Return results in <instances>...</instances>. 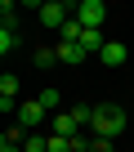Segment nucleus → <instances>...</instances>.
Masks as SVG:
<instances>
[{"mask_svg":"<svg viewBox=\"0 0 134 152\" xmlns=\"http://www.w3.org/2000/svg\"><path fill=\"white\" fill-rule=\"evenodd\" d=\"M125 125H130V116H125V107H116V103H94V121H90V130H94V139H121L125 134Z\"/></svg>","mask_w":134,"mask_h":152,"instance_id":"nucleus-1","label":"nucleus"},{"mask_svg":"<svg viewBox=\"0 0 134 152\" xmlns=\"http://www.w3.org/2000/svg\"><path fill=\"white\" fill-rule=\"evenodd\" d=\"M36 14H40V23H45V27L63 31V23H72V18H76V5H67V0H49V5H40Z\"/></svg>","mask_w":134,"mask_h":152,"instance_id":"nucleus-2","label":"nucleus"},{"mask_svg":"<svg viewBox=\"0 0 134 152\" xmlns=\"http://www.w3.org/2000/svg\"><path fill=\"white\" fill-rule=\"evenodd\" d=\"M85 125H81V116L72 112V107H63V112H54L49 116V134H58V139H76Z\"/></svg>","mask_w":134,"mask_h":152,"instance_id":"nucleus-3","label":"nucleus"},{"mask_svg":"<svg viewBox=\"0 0 134 152\" xmlns=\"http://www.w3.org/2000/svg\"><path fill=\"white\" fill-rule=\"evenodd\" d=\"M76 18H81V27L103 31V23H107V5H103V0H81V5H76Z\"/></svg>","mask_w":134,"mask_h":152,"instance_id":"nucleus-4","label":"nucleus"},{"mask_svg":"<svg viewBox=\"0 0 134 152\" xmlns=\"http://www.w3.org/2000/svg\"><path fill=\"white\" fill-rule=\"evenodd\" d=\"M45 116H49V112H45L36 99H27V103H18V116H14V121H18L27 134H36V125H45Z\"/></svg>","mask_w":134,"mask_h":152,"instance_id":"nucleus-5","label":"nucleus"},{"mask_svg":"<svg viewBox=\"0 0 134 152\" xmlns=\"http://www.w3.org/2000/svg\"><path fill=\"white\" fill-rule=\"evenodd\" d=\"M98 58H103V67H121V63H125V58H130V49H125V45H121V40H107V45H103V54H98Z\"/></svg>","mask_w":134,"mask_h":152,"instance_id":"nucleus-6","label":"nucleus"},{"mask_svg":"<svg viewBox=\"0 0 134 152\" xmlns=\"http://www.w3.org/2000/svg\"><path fill=\"white\" fill-rule=\"evenodd\" d=\"M54 49H58V63H67V67H76V63L85 58V49H81V45H72V40H58Z\"/></svg>","mask_w":134,"mask_h":152,"instance_id":"nucleus-7","label":"nucleus"},{"mask_svg":"<svg viewBox=\"0 0 134 152\" xmlns=\"http://www.w3.org/2000/svg\"><path fill=\"white\" fill-rule=\"evenodd\" d=\"M36 103H40L49 116H54V112H63V94H58L54 85H49V90H40V94H36Z\"/></svg>","mask_w":134,"mask_h":152,"instance_id":"nucleus-8","label":"nucleus"},{"mask_svg":"<svg viewBox=\"0 0 134 152\" xmlns=\"http://www.w3.org/2000/svg\"><path fill=\"white\" fill-rule=\"evenodd\" d=\"M103 45H107V40H103V31H90V27H85V36H81V49H85V54H94V49L103 54Z\"/></svg>","mask_w":134,"mask_h":152,"instance_id":"nucleus-9","label":"nucleus"},{"mask_svg":"<svg viewBox=\"0 0 134 152\" xmlns=\"http://www.w3.org/2000/svg\"><path fill=\"white\" fill-rule=\"evenodd\" d=\"M0 27H14V31H18V5H14V0L0 5Z\"/></svg>","mask_w":134,"mask_h":152,"instance_id":"nucleus-10","label":"nucleus"},{"mask_svg":"<svg viewBox=\"0 0 134 152\" xmlns=\"http://www.w3.org/2000/svg\"><path fill=\"white\" fill-rule=\"evenodd\" d=\"M18 45H23V40H18V31H14V27H0V54H14Z\"/></svg>","mask_w":134,"mask_h":152,"instance_id":"nucleus-11","label":"nucleus"},{"mask_svg":"<svg viewBox=\"0 0 134 152\" xmlns=\"http://www.w3.org/2000/svg\"><path fill=\"white\" fill-rule=\"evenodd\" d=\"M31 63H36L40 72H49V67L58 63V49H36V54H31Z\"/></svg>","mask_w":134,"mask_h":152,"instance_id":"nucleus-12","label":"nucleus"},{"mask_svg":"<svg viewBox=\"0 0 134 152\" xmlns=\"http://www.w3.org/2000/svg\"><path fill=\"white\" fill-rule=\"evenodd\" d=\"M23 152H49V134H27L23 139Z\"/></svg>","mask_w":134,"mask_h":152,"instance_id":"nucleus-13","label":"nucleus"},{"mask_svg":"<svg viewBox=\"0 0 134 152\" xmlns=\"http://www.w3.org/2000/svg\"><path fill=\"white\" fill-rule=\"evenodd\" d=\"M0 99H18V76H14V72L0 76Z\"/></svg>","mask_w":134,"mask_h":152,"instance_id":"nucleus-14","label":"nucleus"},{"mask_svg":"<svg viewBox=\"0 0 134 152\" xmlns=\"http://www.w3.org/2000/svg\"><path fill=\"white\" fill-rule=\"evenodd\" d=\"M90 152H116V143H112V139H94V134H90Z\"/></svg>","mask_w":134,"mask_h":152,"instance_id":"nucleus-15","label":"nucleus"},{"mask_svg":"<svg viewBox=\"0 0 134 152\" xmlns=\"http://www.w3.org/2000/svg\"><path fill=\"white\" fill-rule=\"evenodd\" d=\"M49 152H72V139H58V134H49Z\"/></svg>","mask_w":134,"mask_h":152,"instance_id":"nucleus-16","label":"nucleus"},{"mask_svg":"<svg viewBox=\"0 0 134 152\" xmlns=\"http://www.w3.org/2000/svg\"><path fill=\"white\" fill-rule=\"evenodd\" d=\"M0 152H23V143H5L0 139Z\"/></svg>","mask_w":134,"mask_h":152,"instance_id":"nucleus-17","label":"nucleus"}]
</instances>
